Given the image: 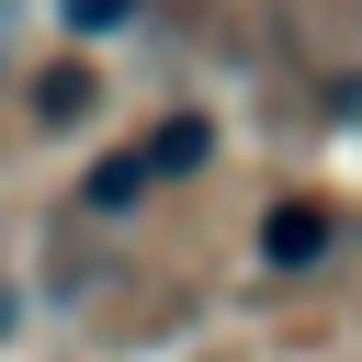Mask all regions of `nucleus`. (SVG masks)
<instances>
[{"label":"nucleus","mask_w":362,"mask_h":362,"mask_svg":"<svg viewBox=\"0 0 362 362\" xmlns=\"http://www.w3.org/2000/svg\"><path fill=\"white\" fill-rule=\"evenodd\" d=\"M339 238H351V226H339V204H317V192H272L249 249H260V272H272V283H305V272H328V260H339Z\"/></svg>","instance_id":"1"},{"label":"nucleus","mask_w":362,"mask_h":362,"mask_svg":"<svg viewBox=\"0 0 362 362\" xmlns=\"http://www.w3.org/2000/svg\"><path fill=\"white\" fill-rule=\"evenodd\" d=\"M136 147H147V181L170 192V181H192V170H215V113H158V124H147Z\"/></svg>","instance_id":"2"},{"label":"nucleus","mask_w":362,"mask_h":362,"mask_svg":"<svg viewBox=\"0 0 362 362\" xmlns=\"http://www.w3.org/2000/svg\"><path fill=\"white\" fill-rule=\"evenodd\" d=\"M158 181H147V147H102L90 158V181H79V215H136Z\"/></svg>","instance_id":"3"},{"label":"nucleus","mask_w":362,"mask_h":362,"mask_svg":"<svg viewBox=\"0 0 362 362\" xmlns=\"http://www.w3.org/2000/svg\"><path fill=\"white\" fill-rule=\"evenodd\" d=\"M34 124H90V102H102V79L79 68V57H57V68H34Z\"/></svg>","instance_id":"4"},{"label":"nucleus","mask_w":362,"mask_h":362,"mask_svg":"<svg viewBox=\"0 0 362 362\" xmlns=\"http://www.w3.org/2000/svg\"><path fill=\"white\" fill-rule=\"evenodd\" d=\"M124 11H136V0H68V23H79V34H113Z\"/></svg>","instance_id":"5"}]
</instances>
